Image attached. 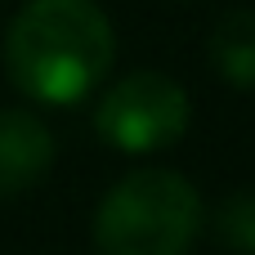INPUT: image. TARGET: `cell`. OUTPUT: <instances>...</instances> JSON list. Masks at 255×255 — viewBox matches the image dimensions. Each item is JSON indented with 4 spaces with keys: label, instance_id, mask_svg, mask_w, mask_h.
<instances>
[{
    "label": "cell",
    "instance_id": "6da1fadb",
    "mask_svg": "<svg viewBox=\"0 0 255 255\" xmlns=\"http://www.w3.org/2000/svg\"><path fill=\"white\" fill-rule=\"evenodd\" d=\"M117 36L94 0H27L4 31V72L36 103H76L112 67Z\"/></svg>",
    "mask_w": 255,
    "mask_h": 255
},
{
    "label": "cell",
    "instance_id": "7a4b0ae2",
    "mask_svg": "<svg viewBox=\"0 0 255 255\" xmlns=\"http://www.w3.org/2000/svg\"><path fill=\"white\" fill-rule=\"evenodd\" d=\"M202 215V197L179 170H130L94 211V255H188Z\"/></svg>",
    "mask_w": 255,
    "mask_h": 255
},
{
    "label": "cell",
    "instance_id": "3957f363",
    "mask_svg": "<svg viewBox=\"0 0 255 255\" xmlns=\"http://www.w3.org/2000/svg\"><path fill=\"white\" fill-rule=\"evenodd\" d=\"M188 121H193L188 90L166 72H130L117 85H108V94L94 108L99 139L130 157L179 143L188 134Z\"/></svg>",
    "mask_w": 255,
    "mask_h": 255
},
{
    "label": "cell",
    "instance_id": "277c9868",
    "mask_svg": "<svg viewBox=\"0 0 255 255\" xmlns=\"http://www.w3.org/2000/svg\"><path fill=\"white\" fill-rule=\"evenodd\" d=\"M54 166V134L36 112H0V197L31 193Z\"/></svg>",
    "mask_w": 255,
    "mask_h": 255
},
{
    "label": "cell",
    "instance_id": "5b68a950",
    "mask_svg": "<svg viewBox=\"0 0 255 255\" xmlns=\"http://www.w3.org/2000/svg\"><path fill=\"white\" fill-rule=\"evenodd\" d=\"M211 67L233 90H255V9H233L215 22L206 40Z\"/></svg>",
    "mask_w": 255,
    "mask_h": 255
},
{
    "label": "cell",
    "instance_id": "8992f818",
    "mask_svg": "<svg viewBox=\"0 0 255 255\" xmlns=\"http://www.w3.org/2000/svg\"><path fill=\"white\" fill-rule=\"evenodd\" d=\"M202 229H211L215 247L233 255H255V188H233L215 202L211 215H202Z\"/></svg>",
    "mask_w": 255,
    "mask_h": 255
}]
</instances>
